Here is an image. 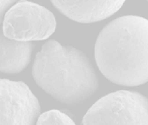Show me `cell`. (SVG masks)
I'll return each instance as SVG.
<instances>
[{"label": "cell", "instance_id": "6", "mask_svg": "<svg viewBox=\"0 0 148 125\" xmlns=\"http://www.w3.org/2000/svg\"><path fill=\"white\" fill-rule=\"evenodd\" d=\"M125 1H51L64 16L79 23H95L117 12Z\"/></svg>", "mask_w": 148, "mask_h": 125}, {"label": "cell", "instance_id": "7", "mask_svg": "<svg viewBox=\"0 0 148 125\" xmlns=\"http://www.w3.org/2000/svg\"><path fill=\"white\" fill-rule=\"evenodd\" d=\"M34 44L7 38L0 30V72L16 74L29 64Z\"/></svg>", "mask_w": 148, "mask_h": 125}, {"label": "cell", "instance_id": "8", "mask_svg": "<svg viewBox=\"0 0 148 125\" xmlns=\"http://www.w3.org/2000/svg\"><path fill=\"white\" fill-rule=\"evenodd\" d=\"M36 125H76L73 119L66 113L57 110H51L46 111L36 119Z\"/></svg>", "mask_w": 148, "mask_h": 125}, {"label": "cell", "instance_id": "4", "mask_svg": "<svg viewBox=\"0 0 148 125\" xmlns=\"http://www.w3.org/2000/svg\"><path fill=\"white\" fill-rule=\"evenodd\" d=\"M54 14L45 7L28 1L16 2L5 12L3 34L18 42L49 38L56 30Z\"/></svg>", "mask_w": 148, "mask_h": 125}, {"label": "cell", "instance_id": "9", "mask_svg": "<svg viewBox=\"0 0 148 125\" xmlns=\"http://www.w3.org/2000/svg\"><path fill=\"white\" fill-rule=\"evenodd\" d=\"M16 1L13 0H7V1H0V23L2 22L3 17L4 16L5 12L9 10L10 6H12Z\"/></svg>", "mask_w": 148, "mask_h": 125}, {"label": "cell", "instance_id": "3", "mask_svg": "<svg viewBox=\"0 0 148 125\" xmlns=\"http://www.w3.org/2000/svg\"><path fill=\"white\" fill-rule=\"evenodd\" d=\"M82 125H148V101L136 91L120 90L99 99Z\"/></svg>", "mask_w": 148, "mask_h": 125}, {"label": "cell", "instance_id": "5", "mask_svg": "<svg viewBox=\"0 0 148 125\" xmlns=\"http://www.w3.org/2000/svg\"><path fill=\"white\" fill-rule=\"evenodd\" d=\"M41 107L23 82L0 79V125H35Z\"/></svg>", "mask_w": 148, "mask_h": 125}, {"label": "cell", "instance_id": "1", "mask_svg": "<svg viewBox=\"0 0 148 125\" xmlns=\"http://www.w3.org/2000/svg\"><path fill=\"white\" fill-rule=\"evenodd\" d=\"M95 61L109 81L123 86H139L148 80V21L124 16L108 23L95 48Z\"/></svg>", "mask_w": 148, "mask_h": 125}, {"label": "cell", "instance_id": "2", "mask_svg": "<svg viewBox=\"0 0 148 125\" xmlns=\"http://www.w3.org/2000/svg\"><path fill=\"white\" fill-rule=\"evenodd\" d=\"M32 76L45 92L69 105L84 102L99 88V79L88 57L56 40L44 44L36 54Z\"/></svg>", "mask_w": 148, "mask_h": 125}]
</instances>
